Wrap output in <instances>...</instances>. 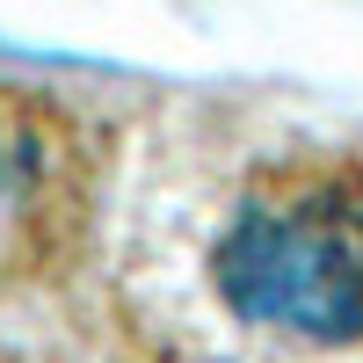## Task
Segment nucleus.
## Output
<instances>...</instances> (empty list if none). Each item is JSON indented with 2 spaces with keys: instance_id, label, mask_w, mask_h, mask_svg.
Here are the masks:
<instances>
[{
  "instance_id": "nucleus-1",
  "label": "nucleus",
  "mask_w": 363,
  "mask_h": 363,
  "mask_svg": "<svg viewBox=\"0 0 363 363\" xmlns=\"http://www.w3.org/2000/svg\"><path fill=\"white\" fill-rule=\"evenodd\" d=\"M225 306L298 342H363V160L262 174L211 247Z\"/></svg>"
},
{
  "instance_id": "nucleus-2",
  "label": "nucleus",
  "mask_w": 363,
  "mask_h": 363,
  "mask_svg": "<svg viewBox=\"0 0 363 363\" xmlns=\"http://www.w3.org/2000/svg\"><path fill=\"white\" fill-rule=\"evenodd\" d=\"M102 189L109 131L51 87L0 80V284H37L80 262Z\"/></svg>"
}]
</instances>
